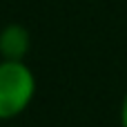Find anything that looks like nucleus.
I'll use <instances>...</instances> for the list:
<instances>
[{
	"label": "nucleus",
	"mask_w": 127,
	"mask_h": 127,
	"mask_svg": "<svg viewBox=\"0 0 127 127\" xmlns=\"http://www.w3.org/2000/svg\"><path fill=\"white\" fill-rule=\"evenodd\" d=\"M38 92L36 74L27 63L0 60V123L22 116Z\"/></svg>",
	"instance_id": "obj_1"
},
{
	"label": "nucleus",
	"mask_w": 127,
	"mask_h": 127,
	"mask_svg": "<svg viewBox=\"0 0 127 127\" xmlns=\"http://www.w3.org/2000/svg\"><path fill=\"white\" fill-rule=\"evenodd\" d=\"M31 49V33L20 22H9L0 29V60L25 63Z\"/></svg>",
	"instance_id": "obj_2"
},
{
	"label": "nucleus",
	"mask_w": 127,
	"mask_h": 127,
	"mask_svg": "<svg viewBox=\"0 0 127 127\" xmlns=\"http://www.w3.org/2000/svg\"><path fill=\"white\" fill-rule=\"evenodd\" d=\"M118 121H121V127H127V92L121 100V112H118Z\"/></svg>",
	"instance_id": "obj_3"
}]
</instances>
